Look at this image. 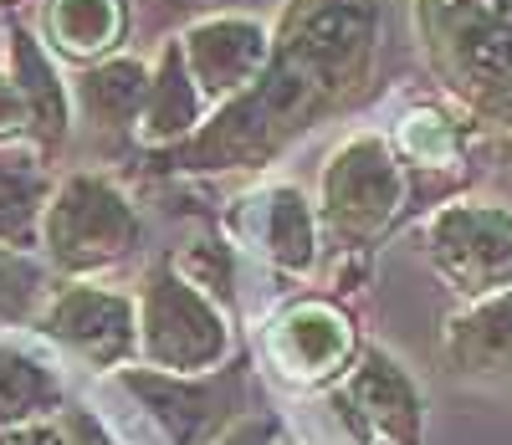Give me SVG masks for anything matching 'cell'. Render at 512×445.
<instances>
[{
  "mask_svg": "<svg viewBox=\"0 0 512 445\" xmlns=\"http://www.w3.org/2000/svg\"><path fill=\"white\" fill-rule=\"evenodd\" d=\"M210 445H282V440L267 420H236L221 440H210Z\"/></svg>",
  "mask_w": 512,
  "mask_h": 445,
  "instance_id": "obj_24",
  "label": "cell"
},
{
  "mask_svg": "<svg viewBox=\"0 0 512 445\" xmlns=\"http://www.w3.org/2000/svg\"><path fill=\"white\" fill-rule=\"evenodd\" d=\"M36 328L82 364L118 369L139 353V297L98 282H67L41 302Z\"/></svg>",
  "mask_w": 512,
  "mask_h": 445,
  "instance_id": "obj_6",
  "label": "cell"
},
{
  "mask_svg": "<svg viewBox=\"0 0 512 445\" xmlns=\"http://www.w3.org/2000/svg\"><path fill=\"white\" fill-rule=\"evenodd\" d=\"M41 302H47V266L31 251L0 246V328L36 323Z\"/></svg>",
  "mask_w": 512,
  "mask_h": 445,
  "instance_id": "obj_19",
  "label": "cell"
},
{
  "mask_svg": "<svg viewBox=\"0 0 512 445\" xmlns=\"http://www.w3.org/2000/svg\"><path fill=\"white\" fill-rule=\"evenodd\" d=\"M52 190L57 180L36 149L26 154L0 149V246H11V251L41 246V215H47Z\"/></svg>",
  "mask_w": 512,
  "mask_h": 445,
  "instance_id": "obj_17",
  "label": "cell"
},
{
  "mask_svg": "<svg viewBox=\"0 0 512 445\" xmlns=\"http://www.w3.org/2000/svg\"><path fill=\"white\" fill-rule=\"evenodd\" d=\"M0 445H67V430L36 420V425H21V430H0Z\"/></svg>",
  "mask_w": 512,
  "mask_h": 445,
  "instance_id": "obj_23",
  "label": "cell"
},
{
  "mask_svg": "<svg viewBox=\"0 0 512 445\" xmlns=\"http://www.w3.org/2000/svg\"><path fill=\"white\" fill-rule=\"evenodd\" d=\"M144 93H149V62L128 52H113L72 72V113L108 139H134L139 133Z\"/></svg>",
  "mask_w": 512,
  "mask_h": 445,
  "instance_id": "obj_12",
  "label": "cell"
},
{
  "mask_svg": "<svg viewBox=\"0 0 512 445\" xmlns=\"http://www.w3.org/2000/svg\"><path fill=\"white\" fill-rule=\"evenodd\" d=\"M425 256L436 277L461 297L477 302L512 287V210L492 200H451L425 220Z\"/></svg>",
  "mask_w": 512,
  "mask_h": 445,
  "instance_id": "obj_5",
  "label": "cell"
},
{
  "mask_svg": "<svg viewBox=\"0 0 512 445\" xmlns=\"http://www.w3.org/2000/svg\"><path fill=\"white\" fill-rule=\"evenodd\" d=\"M169 261H175V272L190 287H200L216 307H231V297H236V287H231L236 282V256H231V246L221 236H200L185 251H175Z\"/></svg>",
  "mask_w": 512,
  "mask_h": 445,
  "instance_id": "obj_21",
  "label": "cell"
},
{
  "mask_svg": "<svg viewBox=\"0 0 512 445\" xmlns=\"http://www.w3.org/2000/svg\"><path fill=\"white\" fill-rule=\"evenodd\" d=\"M318 205L297 185H272L256 200V246L287 277H308L318 266Z\"/></svg>",
  "mask_w": 512,
  "mask_h": 445,
  "instance_id": "obj_16",
  "label": "cell"
},
{
  "mask_svg": "<svg viewBox=\"0 0 512 445\" xmlns=\"http://www.w3.org/2000/svg\"><path fill=\"white\" fill-rule=\"evenodd\" d=\"M338 405H344L364 430H374L379 440H390V445H420V435H425L420 389L400 369V359H390L384 348H364L354 359Z\"/></svg>",
  "mask_w": 512,
  "mask_h": 445,
  "instance_id": "obj_10",
  "label": "cell"
},
{
  "mask_svg": "<svg viewBox=\"0 0 512 445\" xmlns=\"http://www.w3.org/2000/svg\"><path fill=\"white\" fill-rule=\"evenodd\" d=\"M144 241V220L139 205L128 200V190L113 174L98 169H77L62 174L47 215H41V251L57 272H67L72 282H88L108 266L128 261Z\"/></svg>",
  "mask_w": 512,
  "mask_h": 445,
  "instance_id": "obj_2",
  "label": "cell"
},
{
  "mask_svg": "<svg viewBox=\"0 0 512 445\" xmlns=\"http://www.w3.org/2000/svg\"><path fill=\"white\" fill-rule=\"evenodd\" d=\"M16 139H26V103L16 93L11 72L0 67V149H11Z\"/></svg>",
  "mask_w": 512,
  "mask_h": 445,
  "instance_id": "obj_22",
  "label": "cell"
},
{
  "mask_svg": "<svg viewBox=\"0 0 512 445\" xmlns=\"http://www.w3.org/2000/svg\"><path fill=\"white\" fill-rule=\"evenodd\" d=\"M6 72L26 103V139L41 159H57L72 139V77L31 26L6 31Z\"/></svg>",
  "mask_w": 512,
  "mask_h": 445,
  "instance_id": "obj_9",
  "label": "cell"
},
{
  "mask_svg": "<svg viewBox=\"0 0 512 445\" xmlns=\"http://www.w3.org/2000/svg\"><path fill=\"white\" fill-rule=\"evenodd\" d=\"M180 52H185V67L200 87V98L216 113L221 103L241 98L246 87L262 77L267 52H272V26L251 11L200 16L180 31Z\"/></svg>",
  "mask_w": 512,
  "mask_h": 445,
  "instance_id": "obj_7",
  "label": "cell"
},
{
  "mask_svg": "<svg viewBox=\"0 0 512 445\" xmlns=\"http://www.w3.org/2000/svg\"><path fill=\"white\" fill-rule=\"evenodd\" d=\"M272 364L287 379L323 384L354 364V328L328 302H292L272 323Z\"/></svg>",
  "mask_w": 512,
  "mask_h": 445,
  "instance_id": "obj_11",
  "label": "cell"
},
{
  "mask_svg": "<svg viewBox=\"0 0 512 445\" xmlns=\"http://www.w3.org/2000/svg\"><path fill=\"white\" fill-rule=\"evenodd\" d=\"M123 389L159 420V430L175 445H210L221 440L236 420V389L231 379H185V374H164V369H123Z\"/></svg>",
  "mask_w": 512,
  "mask_h": 445,
  "instance_id": "obj_8",
  "label": "cell"
},
{
  "mask_svg": "<svg viewBox=\"0 0 512 445\" xmlns=\"http://www.w3.org/2000/svg\"><path fill=\"white\" fill-rule=\"evenodd\" d=\"M139 353L164 374H216L231 359L226 313L200 287H190L175 261H154L139 287Z\"/></svg>",
  "mask_w": 512,
  "mask_h": 445,
  "instance_id": "obj_4",
  "label": "cell"
},
{
  "mask_svg": "<svg viewBox=\"0 0 512 445\" xmlns=\"http://www.w3.org/2000/svg\"><path fill=\"white\" fill-rule=\"evenodd\" d=\"M441 353L466 379H512V287L456 307L441 328Z\"/></svg>",
  "mask_w": 512,
  "mask_h": 445,
  "instance_id": "obj_14",
  "label": "cell"
},
{
  "mask_svg": "<svg viewBox=\"0 0 512 445\" xmlns=\"http://www.w3.org/2000/svg\"><path fill=\"white\" fill-rule=\"evenodd\" d=\"M62 430H67V445H113V440H108V430H103L93 415H82V410H77V415H67V420H62Z\"/></svg>",
  "mask_w": 512,
  "mask_h": 445,
  "instance_id": "obj_25",
  "label": "cell"
},
{
  "mask_svg": "<svg viewBox=\"0 0 512 445\" xmlns=\"http://www.w3.org/2000/svg\"><path fill=\"white\" fill-rule=\"evenodd\" d=\"M62 410V379L21 348H0V430H21Z\"/></svg>",
  "mask_w": 512,
  "mask_h": 445,
  "instance_id": "obj_18",
  "label": "cell"
},
{
  "mask_svg": "<svg viewBox=\"0 0 512 445\" xmlns=\"http://www.w3.org/2000/svg\"><path fill=\"white\" fill-rule=\"evenodd\" d=\"M205 118H210V103L200 98V87H195V77L185 67L180 36H169L159 47V57L149 62V93H144V113H139L134 139L149 154H159V149L185 144Z\"/></svg>",
  "mask_w": 512,
  "mask_h": 445,
  "instance_id": "obj_13",
  "label": "cell"
},
{
  "mask_svg": "<svg viewBox=\"0 0 512 445\" xmlns=\"http://www.w3.org/2000/svg\"><path fill=\"white\" fill-rule=\"evenodd\" d=\"M395 0H282L267 67L185 144L149 154L164 174H256L349 113L379 72Z\"/></svg>",
  "mask_w": 512,
  "mask_h": 445,
  "instance_id": "obj_1",
  "label": "cell"
},
{
  "mask_svg": "<svg viewBox=\"0 0 512 445\" xmlns=\"http://www.w3.org/2000/svg\"><path fill=\"white\" fill-rule=\"evenodd\" d=\"M41 41L57 62H103L128 36V0H41Z\"/></svg>",
  "mask_w": 512,
  "mask_h": 445,
  "instance_id": "obj_15",
  "label": "cell"
},
{
  "mask_svg": "<svg viewBox=\"0 0 512 445\" xmlns=\"http://www.w3.org/2000/svg\"><path fill=\"white\" fill-rule=\"evenodd\" d=\"M405 210V159L384 133H349L318 174V226L344 251H364Z\"/></svg>",
  "mask_w": 512,
  "mask_h": 445,
  "instance_id": "obj_3",
  "label": "cell"
},
{
  "mask_svg": "<svg viewBox=\"0 0 512 445\" xmlns=\"http://www.w3.org/2000/svg\"><path fill=\"white\" fill-rule=\"evenodd\" d=\"M164 6L190 16V21H200V16H221V11H246L251 0H164Z\"/></svg>",
  "mask_w": 512,
  "mask_h": 445,
  "instance_id": "obj_26",
  "label": "cell"
},
{
  "mask_svg": "<svg viewBox=\"0 0 512 445\" xmlns=\"http://www.w3.org/2000/svg\"><path fill=\"white\" fill-rule=\"evenodd\" d=\"M0 6H16V0H0Z\"/></svg>",
  "mask_w": 512,
  "mask_h": 445,
  "instance_id": "obj_27",
  "label": "cell"
},
{
  "mask_svg": "<svg viewBox=\"0 0 512 445\" xmlns=\"http://www.w3.org/2000/svg\"><path fill=\"white\" fill-rule=\"evenodd\" d=\"M400 159L420 164V169H446L461 159V128L441 113V108H415L400 128Z\"/></svg>",
  "mask_w": 512,
  "mask_h": 445,
  "instance_id": "obj_20",
  "label": "cell"
}]
</instances>
